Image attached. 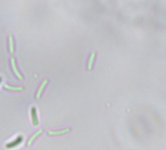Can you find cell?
<instances>
[{"label":"cell","mask_w":166,"mask_h":150,"mask_svg":"<svg viewBox=\"0 0 166 150\" xmlns=\"http://www.w3.org/2000/svg\"><path fill=\"white\" fill-rule=\"evenodd\" d=\"M41 133H42V129H39V130H38V131H36L35 133L33 134V135H31V136H30V138H28V142H26V145H30V144H31V142H32L33 140H34L35 138H37V136H39Z\"/></svg>","instance_id":"6"},{"label":"cell","mask_w":166,"mask_h":150,"mask_svg":"<svg viewBox=\"0 0 166 150\" xmlns=\"http://www.w3.org/2000/svg\"><path fill=\"white\" fill-rule=\"evenodd\" d=\"M70 131H71L70 128H65L62 130H56V131H49L47 134L49 136H62V135H65V134H67Z\"/></svg>","instance_id":"2"},{"label":"cell","mask_w":166,"mask_h":150,"mask_svg":"<svg viewBox=\"0 0 166 150\" xmlns=\"http://www.w3.org/2000/svg\"><path fill=\"white\" fill-rule=\"evenodd\" d=\"M11 65H12L13 70H14L15 74L17 75L18 78H19V79H22V76L21 75V73H20L19 70H18V68H17V65H16V61H15V59L14 58L11 59Z\"/></svg>","instance_id":"5"},{"label":"cell","mask_w":166,"mask_h":150,"mask_svg":"<svg viewBox=\"0 0 166 150\" xmlns=\"http://www.w3.org/2000/svg\"><path fill=\"white\" fill-rule=\"evenodd\" d=\"M47 83H48V80H47V79H45V80L41 83V85L39 86V88H38V90H37V93H36V95H35L36 97H39L40 95H41L43 89L45 88V86H46Z\"/></svg>","instance_id":"7"},{"label":"cell","mask_w":166,"mask_h":150,"mask_svg":"<svg viewBox=\"0 0 166 150\" xmlns=\"http://www.w3.org/2000/svg\"><path fill=\"white\" fill-rule=\"evenodd\" d=\"M94 57H95V52H93V53L91 54V57H90V59H89V63H88V70L92 69L93 61H94Z\"/></svg>","instance_id":"9"},{"label":"cell","mask_w":166,"mask_h":150,"mask_svg":"<svg viewBox=\"0 0 166 150\" xmlns=\"http://www.w3.org/2000/svg\"><path fill=\"white\" fill-rule=\"evenodd\" d=\"M3 87L6 90L13 91V92H19V91H22L24 89V87H22V86H12V85H9V84H5Z\"/></svg>","instance_id":"4"},{"label":"cell","mask_w":166,"mask_h":150,"mask_svg":"<svg viewBox=\"0 0 166 150\" xmlns=\"http://www.w3.org/2000/svg\"><path fill=\"white\" fill-rule=\"evenodd\" d=\"M9 51L11 54H13L14 52V42H13V35H9Z\"/></svg>","instance_id":"8"},{"label":"cell","mask_w":166,"mask_h":150,"mask_svg":"<svg viewBox=\"0 0 166 150\" xmlns=\"http://www.w3.org/2000/svg\"><path fill=\"white\" fill-rule=\"evenodd\" d=\"M30 116H31V122L34 126L38 125V118H37V110L35 106H31L30 108Z\"/></svg>","instance_id":"3"},{"label":"cell","mask_w":166,"mask_h":150,"mask_svg":"<svg viewBox=\"0 0 166 150\" xmlns=\"http://www.w3.org/2000/svg\"><path fill=\"white\" fill-rule=\"evenodd\" d=\"M0 81H1V77H0Z\"/></svg>","instance_id":"10"},{"label":"cell","mask_w":166,"mask_h":150,"mask_svg":"<svg viewBox=\"0 0 166 150\" xmlns=\"http://www.w3.org/2000/svg\"><path fill=\"white\" fill-rule=\"evenodd\" d=\"M22 136H18L16 139L12 140V141H10L8 143H6L5 146H6V148H8V149L15 148L16 146H18V145H19L20 143H22Z\"/></svg>","instance_id":"1"}]
</instances>
